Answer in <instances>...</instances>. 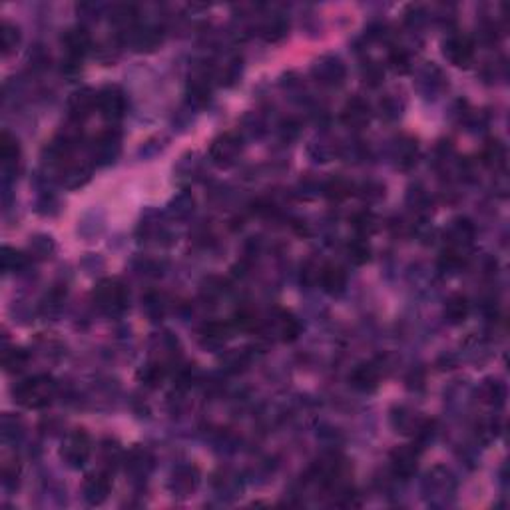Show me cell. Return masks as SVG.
<instances>
[{
  "label": "cell",
  "mask_w": 510,
  "mask_h": 510,
  "mask_svg": "<svg viewBox=\"0 0 510 510\" xmlns=\"http://www.w3.org/2000/svg\"><path fill=\"white\" fill-rule=\"evenodd\" d=\"M369 120H371V108L359 96L349 100L347 104L343 106V110H341V122L347 126V128H353V130L365 128V126L369 124Z\"/></svg>",
  "instance_id": "obj_14"
},
{
  "label": "cell",
  "mask_w": 510,
  "mask_h": 510,
  "mask_svg": "<svg viewBox=\"0 0 510 510\" xmlns=\"http://www.w3.org/2000/svg\"><path fill=\"white\" fill-rule=\"evenodd\" d=\"M234 329H241V331H251L260 325V319H257V313L253 311L251 307H241L237 309L236 315H234Z\"/></svg>",
  "instance_id": "obj_35"
},
{
  "label": "cell",
  "mask_w": 510,
  "mask_h": 510,
  "mask_svg": "<svg viewBox=\"0 0 510 510\" xmlns=\"http://www.w3.org/2000/svg\"><path fill=\"white\" fill-rule=\"evenodd\" d=\"M241 137L236 132H225L222 136H217L210 146V160H212L217 168H229L234 166L236 160L241 154Z\"/></svg>",
  "instance_id": "obj_4"
},
{
  "label": "cell",
  "mask_w": 510,
  "mask_h": 510,
  "mask_svg": "<svg viewBox=\"0 0 510 510\" xmlns=\"http://www.w3.org/2000/svg\"><path fill=\"white\" fill-rule=\"evenodd\" d=\"M28 363H30V355L26 349L20 347L8 349L2 357V365L6 369V373H20V371H25Z\"/></svg>",
  "instance_id": "obj_25"
},
{
  "label": "cell",
  "mask_w": 510,
  "mask_h": 510,
  "mask_svg": "<svg viewBox=\"0 0 510 510\" xmlns=\"http://www.w3.org/2000/svg\"><path fill=\"white\" fill-rule=\"evenodd\" d=\"M349 381H351L353 389L363 391V393H371L379 387L381 371L375 363H361L353 369V373L349 375Z\"/></svg>",
  "instance_id": "obj_15"
},
{
  "label": "cell",
  "mask_w": 510,
  "mask_h": 510,
  "mask_svg": "<svg viewBox=\"0 0 510 510\" xmlns=\"http://www.w3.org/2000/svg\"><path fill=\"white\" fill-rule=\"evenodd\" d=\"M275 327H277V335L283 343H293L299 335H301V323L295 315L291 313H279L277 321H275Z\"/></svg>",
  "instance_id": "obj_20"
},
{
  "label": "cell",
  "mask_w": 510,
  "mask_h": 510,
  "mask_svg": "<svg viewBox=\"0 0 510 510\" xmlns=\"http://www.w3.org/2000/svg\"><path fill=\"white\" fill-rule=\"evenodd\" d=\"M389 64H391V68L398 72V74H405V72H409L411 70V56H409V52L405 48H395L389 52Z\"/></svg>",
  "instance_id": "obj_36"
},
{
  "label": "cell",
  "mask_w": 510,
  "mask_h": 510,
  "mask_svg": "<svg viewBox=\"0 0 510 510\" xmlns=\"http://www.w3.org/2000/svg\"><path fill=\"white\" fill-rule=\"evenodd\" d=\"M92 455V441L84 429H76L64 438L60 457L70 469H82Z\"/></svg>",
  "instance_id": "obj_3"
},
{
  "label": "cell",
  "mask_w": 510,
  "mask_h": 510,
  "mask_svg": "<svg viewBox=\"0 0 510 510\" xmlns=\"http://www.w3.org/2000/svg\"><path fill=\"white\" fill-rule=\"evenodd\" d=\"M481 397L488 405H502V401H504V385L500 381L488 379L481 387Z\"/></svg>",
  "instance_id": "obj_34"
},
{
  "label": "cell",
  "mask_w": 510,
  "mask_h": 510,
  "mask_svg": "<svg viewBox=\"0 0 510 510\" xmlns=\"http://www.w3.org/2000/svg\"><path fill=\"white\" fill-rule=\"evenodd\" d=\"M474 237V227L469 220H457L448 229V248L461 251L464 246H469Z\"/></svg>",
  "instance_id": "obj_19"
},
{
  "label": "cell",
  "mask_w": 510,
  "mask_h": 510,
  "mask_svg": "<svg viewBox=\"0 0 510 510\" xmlns=\"http://www.w3.org/2000/svg\"><path fill=\"white\" fill-rule=\"evenodd\" d=\"M16 405L26 409H44L56 397V383L48 375H34L13 389Z\"/></svg>",
  "instance_id": "obj_1"
},
{
  "label": "cell",
  "mask_w": 510,
  "mask_h": 510,
  "mask_svg": "<svg viewBox=\"0 0 510 510\" xmlns=\"http://www.w3.org/2000/svg\"><path fill=\"white\" fill-rule=\"evenodd\" d=\"M137 20V8L134 4H118L112 11V22L122 30H134Z\"/></svg>",
  "instance_id": "obj_26"
},
{
  "label": "cell",
  "mask_w": 510,
  "mask_h": 510,
  "mask_svg": "<svg viewBox=\"0 0 510 510\" xmlns=\"http://www.w3.org/2000/svg\"><path fill=\"white\" fill-rule=\"evenodd\" d=\"M140 381L144 383L146 387H152V389H156V387L162 385V381L166 379V365L163 363H148L140 373Z\"/></svg>",
  "instance_id": "obj_29"
},
{
  "label": "cell",
  "mask_w": 510,
  "mask_h": 510,
  "mask_svg": "<svg viewBox=\"0 0 510 510\" xmlns=\"http://www.w3.org/2000/svg\"><path fill=\"white\" fill-rule=\"evenodd\" d=\"M0 160L4 170H14L20 162V144L11 132H2L0 136Z\"/></svg>",
  "instance_id": "obj_17"
},
{
  "label": "cell",
  "mask_w": 510,
  "mask_h": 510,
  "mask_svg": "<svg viewBox=\"0 0 510 510\" xmlns=\"http://www.w3.org/2000/svg\"><path fill=\"white\" fill-rule=\"evenodd\" d=\"M187 94H189V102L196 106H203L208 104L212 88H210V78L208 74H196L189 78V86H187Z\"/></svg>",
  "instance_id": "obj_21"
},
{
  "label": "cell",
  "mask_w": 510,
  "mask_h": 510,
  "mask_svg": "<svg viewBox=\"0 0 510 510\" xmlns=\"http://www.w3.org/2000/svg\"><path fill=\"white\" fill-rule=\"evenodd\" d=\"M62 46L66 50V60L82 64V58L86 56V52L92 48V36L86 28L82 26H74L68 28L62 36Z\"/></svg>",
  "instance_id": "obj_8"
},
{
  "label": "cell",
  "mask_w": 510,
  "mask_h": 510,
  "mask_svg": "<svg viewBox=\"0 0 510 510\" xmlns=\"http://www.w3.org/2000/svg\"><path fill=\"white\" fill-rule=\"evenodd\" d=\"M391 471L397 478H411L419 469V448L415 445H401L391 452Z\"/></svg>",
  "instance_id": "obj_7"
},
{
  "label": "cell",
  "mask_w": 510,
  "mask_h": 510,
  "mask_svg": "<svg viewBox=\"0 0 510 510\" xmlns=\"http://www.w3.org/2000/svg\"><path fill=\"white\" fill-rule=\"evenodd\" d=\"M317 283L321 286L325 293L329 295H339L345 291L347 287V271L337 265V263H325L319 267V277H317Z\"/></svg>",
  "instance_id": "obj_12"
},
{
  "label": "cell",
  "mask_w": 510,
  "mask_h": 510,
  "mask_svg": "<svg viewBox=\"0 0 510 510\" xmlns=\"http://www.w3.org/2000/svg\"><path fill=\"white\" fill-rule=\"evenodd\" d=\"M231 333H234V325L231 323H227V321H210V323H206L201 327L199 339L208 347H220L231 337Z\"/></svg>",
  "instance_id": "obj_16"
},
{
  "label": "cell",
  "mask_w": 510,
  "mask_h": 510,
  "mask_svg": "<svg viewBox=\"0 0 510 510\" xmlns=\"http://www.w3.org/2000/svg\"><path fill=\"white\" fill-rule=\"evenodd\" d=\"M92 301L94 305L98 307V311L104 315H122L128 309V303H130V293H128V287L116 279V277H106V279H100L94 291H92Z\"/></svg>",
  "instance_id": "obj_2"
},
{
  "label": "cell",
  "mask_w": 510,
  "mask_h": 510,
  "mask_svg": "<svg viewBox=\"0 0 510 510\" xmlns=\"http://www.w3.org/2000/svg\"><path fill=\"white\" fill-rule=\"evenodd\" d=\"M287 28H289V25H287L283 18H271L267 25L263 26V36H265V40L275 42V40L286 36Z\"/></svg>",
  "instance_id": "obj_38"
},
{
  "label": "cell",
  "mask_w": 510,
  "mask_h": 510,
  "mask_svg": "<svg viewBox=\"0 0 510 510\" xmlns=\"http://www.w3.org/2000/svg\"><path fill=\"white\" fill-rule=\"evenodd\" d=\"M469 313H471V303L461 293H455L445 301V319L450 325H459L467 321Z\"/></svg>",
  "instance_id": "obj_18"
},
{
  "label": "cell",
  "mask_w": 510,
  "mask_h": 510,
  "mask_svg": "<svg viewBox=\"0 0 510 510\" xmlns=\"http://www.w3.org/2000/svg\"><path fill=\"white\" fill-rule=\"evenodd\" d=\"M481 160L485 166L488 168H502L504 162H506V149H504V144L500 140H488L483 148V154H481Z\"/></svg>",
  "instance_id": "obj_22"
},
{
  "label": "cell",
  "mask_w": 510,
  "mask_h": 510,
  "mask_svg": "<svg viewBox=\"0 0 510 510\" xmlns=\"http://www.w3.org/2000/svg\"><path fill=\"white\" fill-rule=\"evenodd\" d=\"M443 52H445L448 62L459 66V68H467L474 60L473 38L467 36V34H452L445 42Z\"/></svg>",
  "instance_id": "obj_6"
},
{
  "label": "cell",
  "mask_w": 510,
  "mask_h": 510,
  "mask_svg": "<svg viewBox=\"0 0 510 510\" xmlns=\"http://www.w3.org/2000/svg\"><path fill=\"white\" fill-rule=\"evenodd\" d=\"M28 265H30V260L25 251H18L8 246L2 249V269L4 271H22Z\"/></svg>",
  "instance_id": "obj_27"
},
{
  "label": "cell",
  "mask_w": 510,
  "mask_h": 510,
  "mask_svg": "<svg viewBox=\"0 0 510 510\" xmlns=\"http://www.w3.org/2000/svg\"><path fill=\"white\" fill-rule=\"evenodd\" d=\"M196 486H198V478H196V473L192 469H180L174 474V490L182 492L180 497H187Z\"/></svg>",
  "instance_id": "obj_32"
},
{
  "label": "cell",
  "mask_w": 510,
  "mask_h": 510,
  "mask_svg": "<svg viewBox=\"0 0 510 510\" xmlns=\"http://www.w3.org/2000/svg\"><path fill=\"white\" fill-rule=\"evenodd\" d=\"M313 76L323 86H339L345 80V64L337 56H323L313 64Z\"/></svg>",
  "instance_id": "obj_9"
},
{
  "label": "cell",
  "mask_w": 510,
  "mask_h": 510,
  "mask_svg": "<svg viewBox=\"0 0 510 510\" xmlns=\"http://www.w3.org/2000/svg\"><path fill=\"white\" fill-rule=\"evenodd\" d=\"M351 225H353V229L357 231V236L359 237H367L373 236L375 231H377V227H379V220H377V215L373 212H357L353 217H351Z\"/></svg>",
  "instance_id": "obj_24"
},
{
  "label": "cell",
  "mask_w": 510,
  "mask_h": 510,
  "mask_svg": "<svg viewBox=\"0 0 510 510\" xmlns=\"http://www.w3.org/2000/svg\"><path fill=\"white\" fill-rule=\"evenodd\" d=\"M417 163V142L407 140L401 142L397 148V166L401 170H409Z\"/></svg>",
  "instance_id": "obj_33"
},
{
  "label": "cell",
  "mask_w": 510,
  "mask_h": 510,
  "mask_svg": "<svg viewBox=\"0 0 510 510\" xmlns=\"http://www.w3.org/2000/svg\"><path fill=\"white\" fill-rule=\"evenodd\" d=\"M347 255L349 260H351V263H355V265H363V263L369 262V257H371V248H369V243L365 241V237H357V239L349 241Z\"/></svg>",
  "instance_id": "obj_31"
},
{
  "label": "cell",
  "mask_w": 510,
  "mask_h": 510,
  "mask_svg": "<svg viewBox=\"0 0 510 510\" xmlns=\"http://www.w3.org/2000/svg\"><path fill=\"white\" fill-rule=\"evenodd\" d=\"M96 112L108 120V122H118L126 114V94L122 88L106 86L98 90L96 94Z\"/></svg>",
  "instance_id": "obj_5"
},
{
  "label": "cell",
  "mask_w": 510,
  "mask_h": 510,
  "mask_svg": "<svg viewBox=\"0 0 510 510\" xmlns=\"http://www.w3.org/2000/svg\"><path fill=\"white\" fill-rule=\"evenodd\" d=\"M323 194L331 201H341L353 194V184H349L345 177H331L323 187Z\"/></svg>",
  "instance_id": "obj_28"
},
{
  "label": "cell",
  "mask_w": 510,
  "mask_h": 510,
  "mask_svg": "<svg viewBox=\"0 0 510 510\" xmlns=\"http://www.w3.org/2000/svg\"><path fill=\"white\" fill-rule=\"evenodd\" d=\"M18 42H20V30L13 22L4 20L0 25V48H2V52L11 54L18 46Z\"/></svg>",
  "instance_id": "obj_30"
},
{
  "label": "cell",
  "mask_w": 510,
  "mask_h": 510,
  "mask_svg": "<svg viewBox=\"0 0 510 510\" xmlns=\"http://www.w3.org/2000/svg\"><path fill=\"white\" fill-rule=\"evenodd\" d=\"M361 76L367 86L375 88L383 82V78H385V70H383V66H381L379 62H365L361 68Z\"/></svg>",
  "instance_id": "obj_37"
},
{
  "label": "cell",
  "mask_w": 510,
  "mask_h": 510,
  "mask_svg": "<svg viewBox=\"0 0 510 510\" xmlns=\"http://www.w3.org/2000/svg\"><path fill=\"white\" fill-rule=\"evenodd\" d=\"M96 94L94 90L84 88L72 94V98L68 102V112H70V120L76 124H82L88 116L96 112Z\"/></svg>",
  "instance_id": "obj_13"
},
{
  "label": "cell",
  "mask_w": 510,
  "mask_h": 510,
  "mask_svg": "<svg viewBox=\"0 0 510 510\" xmlns=\"http://www.w3.org/2000/svg\"><path fill=\"white\" fill-rule=\"evenodd\" d=\"M134 46L136 50H154L160 46L162 42V30L160 28H140V30H134V38H132Z\"/></svg>",
  "instance_id": "obj_23"
},
{
  "label": "cell",
  "mask_w": 510,
  "mask_h": 510,
  "mask_svg": "<svg viewBox=\"0 0 510 510\" xmlns=\"http://www.w3.org/2000/svg\"><path fill=\"white\" fill-rule=\"evenodd\" d=\"M92 160L96 163H110L118 158L120 154V134L116 130H106L102 132L94 144H92Z\"/></svg>",
  "instance_id": "obj_10"
},
{
  "label": "cell",
  "mask_w": 510,
  "mask_h": 510,
  "mask_svg": "<svg viewBox=\"0 0 510 510\" xmlns=\"http://www.w3.org/2000/svg\"><path fill=\"white\" fill-rule=\"evenodd\" d=\"M110 490H112V478H110L108 473L88 474L84 486H82L84 498H86L88 504H92V506L102 504L106 498L110 497Z\"/></svg>",
  "instance_id": "obj_11"
}]
</instances>
